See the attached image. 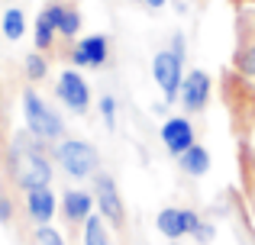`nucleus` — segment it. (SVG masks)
Here are the masks:
<instances>
[{
  "instance_id": "1",
  "label": "nucleus",
  "mask_w": 255,
  "mask_h": 245,
  "mask_svg": "<svg viewBox=\"0 0 255 245\" xmlns=\"http://www.w3.org/2000/svg\"><path fill=\"white\" fill-rule=\"evenodd\" d=\"M6 174L19 190H36V187H52V155L45 152V142H39L29 129L13 132L6 145Z\"/></svg>"
},
{
  "instance_id": "2",
  "label": "nucleus",
  "mask_w": 255,
  "mask_h": 245,
  "mask_svg": "<svg viewBox=\"0 0 255 245\" xmlns=\"http://www.w3.org/2000/svg\"><path fill=\"white\" fill-rule=\"evenodd\" d=\"M52 158H55V164L68 177H75V181H87V177H94L97 171H104L100 168L97 145L87 142V139H75V136L58 139V142L52 145Z\"/></svg>"
},
{
  "instance_id": "3",
  "label": "nucleus",
  "mask_w": 255,
  "mask_h": 245,
  "mask_svg": "<svg viewBox=\"0 0 255 245\" xmlns=\"http://www.w3.org/2000/svg\"><path fill=\"white\" fill-rule=\"evenodd\" d=\"M19 100H23V123H26V129H29L39 142L55 145L58 139H65V120H62V113H58V110L52 107L42 94H36L32 87H26Z\"/></svg>"
},
{
  "instance_id": "4",
  "label": "nucleus",
  "mask_w": 255,
  "mask_h": 245,
  "mask_svg": "<svg viewBox=\"0 0 255 245\" xmlns=\"http://www.w3.org/2000/svg\"><path fill=\"white\" fill-rule=\"evenodd\" d=\"M152 81L158 84V90L165 94V100H178L181 81H184V55L174 49H162L152 55Z\"/></svg>"
},
{
  "instance_id": "5",
  "label": "nucleus",
  "mask_w": 255,
  "mask_h": 245,
  "mask_svg": "<svg viewBox=\"0 0 255 245\" xmlns=\"http://www.w3.org/2000/svg\"><path fill=\"white\" fill-rule=\"evenodd\" d=\"M94 181V207H97V213L104 216L110 226H123L126 223V207H123V197H120V187L117 181H113V174H107V171H97V174L91 177Z\"/></svg>"
},
{
  "instance_id": "6",
  "label": "nucleus",
  "mask_w": 255,
  "mask_h": 245,
  "mask_svg": "<svg viewBox=\"0 0 255 245\" xmlns=\"http://www.w3.org/2000/svg\"><path fill=\"white\" fill-rule=\"evenodd\" d=\"M55 94H58V100H62L71 113H78V116H84L87 110H91V100H94V97H91V84H87V78L78 68L58 71Z\"/></svg>"
},
{
  "instance_id": "7",
  "label": "nucleus",
  "mask_w": 255,
  "mask_h": 245,
  "mask_svg": "<svg viewBox=\"0 0 255 245\" xmlns=\"http://www.w3.org/2000/svg\"><path fill=\"white\" fill-rule=\"evenodd\" d=\"M200 216L187 207H162L155 213V229L165 236L168 242H181L184 236H194V229L200 226Z\"/></svg>"
},
{
  "instance_id": "8",
  "label": "nucleus",
  "mask_w": 255,
  "mask_h": 245,
  "mask_svg": "<svg viewBox=\"0 0 255 245\" xmlns=\"http://www.w3.org/2000/svg\"><path fill=\"white\" fill-rule=\"evenodd\" d=\"M210 94H213V81L204 68H191L184 71V81H181V90H178V100L187 113H200L207 110L210 103Z\"/></svg>"
},
{
  "instance_id": "9",
  "label": "nucleus",
  "mask_w": 255,
  "mask_h": 245,
  "mask_svg": "<svg viewBox=\"0 0 255 245\" xmlns=\"http://www.w3.org/2000/svg\"><path fill=\"white\" fill-rule=\"evenodd\" d=\"M107 58H110V39L104 32H94V36H81L71 49V62L75 68H104Z\"/></svg>"
},
{
  "instance_id": "10",
  "label": "nucleus",
  "mask_w": 255,
  "mask_h": 245,
  "mask_svg": "<svg viewBox=\"0 0 255 245\" xmlns=\"http://www.w3.org/2000/svg\"><path fill=\"white\" fill-rule=\"evenodd\" d=\"M158 136H162V145L168 149V155H174V158L197 142V136H194V123L187 120V116H168V120L162 123V129H158Z\"/></svg>"
},
{
  "instance_id": "11",
  "label": "nucleus",
  "mask_w": 255,
  "mask_h": 245,
  "mask_svg": "<svg viewBox=\"0 0 255 245\" xmlns=\"http://www.w3.org/2000/svg\"><path fill=\"white\" fill-rule=\"evenodd\" d=\"M23 210H26V216H29L36 226H42V223L55 220V213L62 210V203H58V194L52 187H36V190H26Z\"/></svg>"
},
{
  "instance_id": "12",
  "label": "nucleus",
  "mask_w": 255,
  "mask_h": 245,
  "mask_svg": "<svg viewBox=\"0 0 255 245\" xmlns=\"http://www.w3.org/2000/svg\"><path fill=\"white\" fill-rule=\"evenodd\" d=\"M94 194L91 190H81V187H68L62 194V216L71 223V226H84V220L94 213Z\"/></svg>"
},
{
  "instance_id": "13",
  "label": "nucleus",
  "mask_w": 255,
  "mask_h": 245,
  "mask_svg": "<svg viewBox=\"0 0 255 245\" xmlns=\"http://www.w3.org/2000/svg\"><path fill=\"white\" fill-rule=\"evenodd\" d=\"M178 168L184 171V174H191V177H204L207 171H210V152H207V145L194 142L187 152H181L178 155Z\"/></svg>"
},
{
  "instance_id": "14",
  "label": "nucleus",
  "mask_w": 255,
  "mask_h": 245,
  "mask_svg": "<svg viewBox=\"0 0 255 245\" xmlns=\"http://www.w3.org/2000/svg\"><path fill=\"white\" fill-rule=\"evenodd\" d=\"M81 242L84 245H117L113 242V233H110V223L104 220L100 213H91L81 226Z\"/></svg>"
},
{
  "instance_id": "15",
  "label": "nucleus",
  "mask_w": 255,
  "mask_h": 245,
  "mask_svg": "<svg viewBox=\"0 0 255 245\" xmlns=\"http://www.w3.org/2000/svg\"><path fill=\"white\" fill-rule=\"evenodd\" d=\"M0 32H3L6 42H19L26 36V13L19 6H6L0 13Z\"/></svg>"
},
{
  "instance_id": "16",
  "label": "nucleus",
  "mask_w": 255,
  "mask_h": 245,
  "mask_svg": "<svg viewBox=\"0 0 255 245\" xmlns=\"http://www.w3.org/2000/svg\"><path fill=\"white\" fill-rule=\"evenodd\" d=\"M55 36H58V26H55V19H52L49 13H45V6H42V13H39L36 23H32V42H36L39 52H49L52 42H55Z\"/></svg>"
},
{
  "instance_id": "17",
  "label": "nucleus",
  "mask_w": 255,
  "mask_h": 245,
  "mask_svg": "<svg viewBox=\"0 0 255 245\" xmlns=\"http://www.w3.org/2000/svg\"><path fill=\"white\" fill-rule=\"evenodd\" d=\"M236 68H239V75H243L249 84H255V32L252 36H243V42H239Z\"/></svg>"
},
{
  "instance_id": "18",
  "label": "nucleus",
  "mask_w": 255,
  "mask_h": 245,
  "mask_svg": "<svg viewBox=\"0 0 255 245\" xmlns=\"http://www.w3.org/2000/svg\"><path fill=\"white\" fill-rule=\"evenodd\" d=\"M81 26H84L81 10H78V6L62 3V13H58V36H62V39H78Z\"/></svg>"
},
{
  "instance_id": "19",
  "label": "nucleus",
  "mask_w": 255,
  "mask_h": 245,
  "mask_svg": "<svg viewBox=\"0 0 255 245\" xmlns=\"http://www.w3.org/2000/svg\"><path fill=\"white\" fill-rule=\"evenodd\" d=\"M23 71L29 81H42L45 75H49V58H45V52H29V55L23 58Z\"/></svg>"
},
{
  "instance_id": "20",
  "label": "nucleus",
  "mask_w": 255,
  "mask_h": 245,
  "mask_svg": "<svg viewBox=\"0 0 255 245\" xmlns=\"http://www.w3.org/2000/svg\"><path fill=\"white\" fill-rule=\"evenodd\" d=\"M97 110H100V120H104L107 129H117V113H120V110H117V97H113V94H104L97 100Z\"/></svg>"
},
{
  "instance_id": "21",
  "label": "nucleus",
  "mask_w": 255,
  "mask_h": 245,
  "mask_svg": "<svg viewBox=\"0 0 255 245\" xmlns=\"http://www.w3.org/2000/svg\"><path fill=\"white\" fill-rule=\"evenodd\" d=\"M32 242L36 245H65V236L58 233L52 223H42V226H36V233H32Z\"/></svg>"
},
{
  "instance_id": "22",
  "label": "nucleus",
  "mask_w": 255,
  "mask_h": 245,
  "mask_svg": "<svg viewBox=\"0 0 255 245\" xmlns=\"http://www.w3.org/2000/svg\"><path fill=\"white\" fill-rule=\"evenodd\" d=\"M194 239H197L200 245H207V242H213V226L210 223H200L197 229H194Z\"/></svg>"
},
{
  "instance_id": "23",
  "label": "nucleus",
  "mask_w": 255,
  "mask_h": 245,
  "mask_svg": "<svg viewBox=\"0 0 255 245\" xmlns=\"http://www.w3.org/2000/svg\"><path fill=\"white\" fill-rule=\"evenodd\" d=\"M10 216H13L10 200H6V197H0V220H3V223H10Z\"/></svg>"
},
{
  "instance_id": "24",
  "label": "nucleus",
  "mask_w": 255,
  "mask_h": 245,
  "mask_svg": "<svg viewBox=\"0 0 255 245\" xmlns=\"http://www.w3.org/2000/svg\"><path fill=\"white\" fill-rule=\"evenodd\" d=\"M142 3H145V6H149V10H162V6H165V3H168V0H142Z\"/></svg>"
},
{
  "instance_id": "25",
  "label": "nucleus",
  "mask_w": 255,
  "mask_h": 245,
  "mask_svg": "<svg viewBox=\"0 0 255 245\" xmlns=\"http://www.w3.org/2000/svg\"><path fill=\"white\" fill-rule=\"evenodd\" d=\"M252 220H255V197H252Z\"/></svg>"
},
{
  "instance_id": "26",
  "label": "nucleus",
  "mask_w": 255,
  "mask_h": 245,
  "mask_svg": "<svg viewBox=\"0 0 255 245\" xmlns=\"http://www.w3.org/2000/svg\"><path fill=\"white\" fill-rule=\"evenodd\" d=\"M168 245H181V242H168Z\"/></svg>"
}]
</instances>
